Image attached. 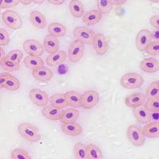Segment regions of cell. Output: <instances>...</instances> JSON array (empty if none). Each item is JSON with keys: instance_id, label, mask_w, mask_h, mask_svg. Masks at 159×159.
I'll use <instances>...</instances> for the list:
<instances>
[{"instance_id": "obj_1", "label": "cell", "mask_w": 159, "mask_h": 159, "mask_svg": "<svg viewBox=\"0 0 159 159\" xmlns=\"http://www.w3.org/2000/svg\"><path fill=\"white\" fill-rule=\"evenodd\" d=\"M18 132L23 139L30 143H37L41 139V134L35 126L30 123H22L18 126Z\"/></svg>"}, {"instance_id": "obj_2", "label": "cell", "mask_w": 159, "mask_h": 159, "mask_svg": "<svg viewBox=\"0 0 159 159\" xmlns=\"http://www.w3.org/2000/svg\"><path fill=\"white\" fill-rule=\"evenodd\" d=\"M144 83L143 77L139 73L130 72L123 75L120 80V84L127 89H134L143 86Z\"/></svg>"}, {"instance_id": "obj_3", "label": "cell", "mask_w": 159, "mask_h": 159, "mask_svg": "<svg viewBox=\"0 0 159 159\" xmlns=\"http://www.w3.org/2000/svg\"><path fill=\"white\" fill-rule=\"evenodd\" d=\"M127 135L129 141L135 147H142L145 143V136L141 127L136 125H130L127 128Z\"/></svg>"}, {"instance_id": "obj_4", "label": "cell", "mask_w": 159, "mask_h": 159, "mask_svg": "<svg viewBox=\"0 0 159 159\" xmlns=\"http://www.w3.org/2000/svg\"><path fill=\"white\" fill-rule=\"evenodd\" d=\"M4 23L12 30H18L22 27V21L18 13L15 11L7 10L2 15Z\"/></svg>"}, {"instance_id": "obj_5", "label": "cell", "mask_w": 159, "mask_h": 159, "mask_svg": "<svg viewBox=\"0 0 159 159\" xmlns=\"http://www.w3.org/2000/svg\"><path fill=\"white\" fill-rule=\"evenodd\" d=\"M95 34H96L94 31L84 26H78L73 30V35L76 41L82 42L83 44H92Z\"/></svg>"}, {"instance_id": "obj_6", "label": "cell", "mask_w": 159, "mask_h": 159, "mask_svg": "<svg viewBox=\"0 0 159 159\" xmlns=\"http://www.w3.org/2000/svg\"><path fill=\"white\" fill-rule=\"evenodd\" d=\"M23 49L25 52L30 56H42L45 51L42 44L34 39L26 40L24 42Z\"/></svg>"}, {"instance_id": "obj_7", "label": "cell", "mask_w": 159, "mask_h": 159, "mask_svg": "<svg viewBox=\"0 0 159 159\" xmlns=\"http://www.w3.org/2000/svg\"><path fill=\"white\" fill-rule=\"evenodd\" d=\"M153 41L152 33L148 30H141L136 37V47L141 52H144L147 45Z\"/></svg>"}, {"instance_id": "obj_8", "label": "cell", "mask_w": 159, "mask_h": 159, "mask_svg": "<svg viewBox=\"0 0 159 159\" xmlns=\"http://www.w3.org/2000/svg\"><path fill=\"white\" fill-rule=\"evenodd\" d=\"M99 96L96 91L91 90L81 95V107L85 109H91L99 103Z\"/></svg>"}, {"instance_id": "obj_9", "label": "cell", "mask_w": 159, "mask_h": 159, "mask_svg": "<svg viewBox=\"0 0 159 159\" xmlns=\"http://www.w3.org/2000/svg\"><path fill=\"white\" fill-rule=\"evenodd\" d=\"M92 44L93 45L95 51L98 55L105 54L108 48L107 38L102 34H96L92 40Z\"/></svg>"}, {"instance_id": "obj_10", "label": "cell", "mask_w": 159, "mask_h": 159, "mask_svg": "<svg viewBox=\"0 0 159 159\" xmlns=\"http://www.w3.org/2000/svg\"><path fill=\"white\" fill-rule=\"evenodd\" d=\"M30 99L38 107H45L49 102L47 94L38 89H34L30 92Z\"/></svg>"}, {"instance_id": "obj_11", "label": "cell", "mask_w": 159, "mask_h": 159, "mask_svg": "<svg viewBox=\"0 0 159 159\" xmlns=\"http://www.w3.org/2000/svg\"><path fill=\"white\" fill-rule=\"evenodd\" d=\"M84 44L82 42L75 41L71 45L69 50V60L71 62H77L81 59L83 57L84 49Z\"/></svg>"}, {"instance_id": "obj_12", "label": "cell", "mask_w": 159, "mask_h": 159, "mask_svg": "<svg viewBox=\"0 0 159 159\" xmlns=\"http://www.w3.org/2000/svg\"><path fill=\"white\" fill-rule=\"evenodd\" d=\"M146 101V96L141 92H134L125 98V103L131 108L143 106Z\"/></svg>"}, {"instance_id": "obj_13", "label": "cell", "mask_w": 159, "mask_h": 159, "mask_svg": "<svg viewBox=\"0 0 159 159\" xmlns=\"http://www.w3.org/2000/svg\"><path fill=\"white\" fill-rule=\"evenodd\" d=\"M67 57V53L63 50L58 49L56 52L49 53V56L46 58V64L51 67H56L60 64L64 62Z\"/></svg>"}, {"instance_id": "obj_14", "label": "cell", "mask_w": 159, "mask_h": 159, "mask_svg": "<svg viewBox=\"0 0 159 159\" xmlns=\"http://www.w3.org/2000/svg\"><path fill=\"white\" fill-rule=\"evenodd\" d=\"M42 112L44 117L46 119H50V120H60L62 117L64 110L57 108L50 104L49 106H45L44 108H42Z\"/></svg>"}, {"instance_id": "obj_15", "label": "cell", "mask_w": 159, "mask_h": 159, "mask_svg": "<svg viewBox=\"0 0 159 159\" xmlns=\"http://www.w3.org/2000/svg\"><path fill=\"white\" fill-rule=\"evenodd\" d=\"M140 68L142 70L147 73H154L158 71L159 62L156 58H145L140 63Z\"/></svg>"}, {"instance_id": "obj_16", "label": "cell", "mask_w": 159, "mask_h": 159, "mask_svg": "<svg viewBox=\"0 0 159 159\" xmlns=\"http://www.w3.org/2000/svg\"><path fill=\"white\" fill-rule=\"evenodd\" d=\"M52 75H53V73H52V70L49 69V68L45 67V66H42V67L38 68V69L33 70V76L38 81H49L52 79Z\"/></svg>"}, {"instance_id": "obj_17", "label": "cell", "mask_w": 159, "mask_h": 159, "mask_svg": "<svg viewBox=\"0 0 159 159\" xmlns=\"http://www.w3.org/2000/svg\"><path fill=\"white\" fill-rule=\"evenodd\" d=\"M102 14L97 10H92L87 11L83 15V22L85 25H92L98 23L100 21Z\"/></svg>"}, {"instance_id": "obj_18", "label": "cell", "mask_w": 159, "mask_h": 159, "mask_svg": "<svg viewBox=\"0 0 159 159\" xmlns=\"http://www.w3.org/2000/svg\"><path fill=\"white\" fill-rule=\"evenodd\" d=\"M142 130L145 137L150 139H157L159 137V123L150 122L145 125Z\"/></svg>"}, {"instance_id": "obj_19", "label": "cell", "mask_w": 159, "mask_h": 159, "mask_svg": "<svg viewBox=\"0 0 159 159\" xmlns=\"http://www.w3.org/2000/svg\"><path fill=\"white\" fill-rule=\"evenodd\" d=\"M44 49L49 53H52L59 49V41L57 38L49 34L44 39Z\"/></svg>"}, {"instance_id": "obj_20", "label": "cell", "mask_w": 159, "mask_h": 159, "mask_svg": "<svg viewBox=\"0 0 159 159\" xmlns=\"http://www.w3.org/2000/svg\"><path fill=\"white\" fill-rule=\"evenodd\" d=\"M30 22L37 29H44L46 25V20L42 13L34 11L30 14Z\"/></svg>"}, {"instance_id": "obj_21", "label": "cell", "mask_w": 159, "mask_h": 159, "mask_svg": "<svg viewBox=\"0 0 159 159\" xmlns=\"http://www.w3.org/2000/svg\"><path fill=\"white\" fill-rule=\"evenodd\" d=\"M62 130L65 134L69 136H78L82 133V127L76 122L63 123Z\"/></svg>"}, {"instance_id": "obj_22", "label": "cell", "mask_w": 159, "mask_h": 159, "mask_svg": "<svg viewBox=\"0 0 159 159\" xmlns=\"http://www.w3.org/2000/svg\"><path fill=\"white\" fill-rule=\"evenodd\" d=\"M65 98L69 106L72 107H81V94L75 91H69L65 93Z\"/></svg>"}, {"instance_id": "obj_23", "label": "cell", "mask_w": 159, "mask_h": 159, "mask_svg": "<svg viewBox=\"0 0 159 159\" xmlns=\"http://www.w3.org/2000/svg\"><path fill=\"white\" fill-rule=\"evenodd\" d=\"M48 31H49V34L58 38L64 37L66 34L67 29L61 23H59V22H52V23L49 24V27H48Z\"/></svg>"}, {"instance_id": "obj_24", "label": "cell", "mask_w": 159, "mask_h": 159, "mask_svg": "<svg viewBox=\"0 0 159 159\" xmlns=\"http://www.w3.org/2000/svg\"><path fill=\"white\" fill-rule=\"evenodd\" d=\"M24 65L27 69L34 70L38 68L44 66V62L38 56H27L24 59Z\"/></svg>"}, {"instance_id": "obj_25", "label": "cell", "mask_w": 159, "mask_h": 159, "mask_svg": "<svg viewBox=\"0 0 159 159\" xmlns=\"http://www.w3.org/2000/svg\"><path fill=\"white\" fill-rule=\"evenodd\" d=\"M69 11L75 18H81L84 14V7L80 0H72L69 3Z\"/></svg>"}, {"instance_id": "obj_26", "label": "cell", "mask_w": 159, "mask_h": 159, "mask_svg": "<svg viewBox=\"0 0 159 159\" xmlns=\"http://www.w3.org/2000/svg\"><path fill=\"white\" fill-rule=\"evenodd\" d=\"M79 118V111L74 108H68L64 111L63 115H62L61 119H60L63 123H72V122H76Z\"/></svg>"}, {"instance_id": "obj_27", "label": "cell", "mask_w": 159, "mask_h": 159, "mask_svg": "<svg viewBox=\"0 0 159 159\" xmlns=\"http://www.w3.org/2000/svg\"><path fill=\"white\" fill-rule=\"evenodd\" d=\"M50 104L61 109H64L69 106L65 98V95L62 93L52 95L50 98Z\"/></svg>"}, {"instance_id": "obj_28", "label": "cell", "mask_w": 159, "mask_h": 159, "mask_svg": "<svg viewBox=\"0 0 159 159\" xmlns=\"http://www.w3.org/2000/svg\"><path fill=\"white\" fill-rule=\"evenodd\" d=\"M134 116L141 123L147 124L150 123V114L149 111L143 106L135 107L134 110Z\"/></svg>"}, {"instance_id": "obj_29", "label": "cell", "mask_w": 159, "mask_h": 159, "mask_svg": "<svg viewBox=\"0 0 159 159\" xmlns=\"http://www.w3.org/2000/svg\"><path fill=\"white\" fill-rule=\"evenodd\" d=\"M88 159H101L103 157L101 150L95 144H89L86 146Z\"/></svg>"}, {"instance_id": "obj_30", "label": "cell", "mask_w": 159, "mask_h": 159, "mask_svg": "<svg viewBox=\"0 0 159 159\" xmlns=\"http://www.w3.org/2000/svg\"><path fill=\"white\" fill-rule=\"evenodd\" d=\"M147 99H159V81H154L149 85L146 92Z\"/></svg>"}, {"instance_id": "obj_31", "label": "cell", "mask_w": 159, "mask_h": 159, "mask_svg": "<svg viewBox=\"0 0 159 159\" xmlns=\"http://www.w3.org/2000/svg\"><path fill=\"white\" fill-rule=\"evenodd\" d=\"M20 88V82L16 77L10 75L6 80L5 83L3 84V89H7V90L16 91L19 89Z\"/></svg>"}, {"instance_id": "obj_32", "label": "cell", "mask_w": 159, "mask_h": 159, "mask_svg": "<svg viewBox=\"0 0 159 159\" xmlns=\"http://www.w3.org/2000/svg\"><path fill=\"white\" fill-rule=\"evenodd\" d=\"M74 154L75 158L76 159H88L87 158V149L86 146L83 143H76L74 147Z\"/></svg>"}, {"instance_id": "obj_33", "label": "cell", "mask_w": 159, "mask_h": 159, "mask_svg": "<svg viewBox=\"0 0 159 159\" xmlns=\"http://www.w3.org/2000/svg\"><path fill=\"white\" fill-rule=\"evenodd\" d=\"M97 7L101 14H107L111 11L113 5L111 0H97Z\"/></svg>"}, {"instance_id": "obj_34", "label": "cell", "mask_w": 159, "mask_h": 159, "mask_svg": "<svg viewBox=\"0 0 159 159\" xmlns=\"http://www.w3.org/2000/svg\"><path fill=\"white\" fill-rule=\"evenodd\" d=\"M22 57H23V53L19 49H14V50L10 51L7 55L6 56V58L18 64H20Z\"/></svg>"}, {"instance_id": "obj_35", "label": "cell", "mask_w": 159, "mask_h": 159, "mask_svg": "<svg viewBox=\"0 0 159 159\" xmlns=\"http://www.w3.org/2000/svg\"><path fill=\"white\" fill-rule=\"evenodd\" d=\"M1 65H2V69L7 71H9V72H15V71L18 70L20 67V64L15 63V62L12 61L6 57L2 63L1 64Z\"/></svg>"}, {"instance_id": "obj_36", "label": "cell", "mask_w": 159, "mask_h": 159, "mask_svg": "<svg viewBox=\"0 0 159 159\" xmlns=\"http://www.w3.org/2000/svg\"><path fill=\"white\" fill-rule=\"evenodd\" d=\"M144 52L150 55L157 56L159 54V41H152L145 49Z\"/></svg>"}, {"instance_id": "obj_37", "label": "cell", "mask_w": 159, "mask_h": 159, "mask_svg": "<svg viewBox=\"0 0 159 159\" xmlns=\"http://www.w3.org/2000/svg\"><path fill=\"white\" fill-rule=\"evenodd\" d=\"M143 107L148 111H159V99H147V101H145Z\"/></svg>"}, {"instance_id": "obj_38", "label": "cell", "mask_w": 159, "mask_h": 159, "mask_svg": "<svg viewBox=\"0 0 159 159\" xmlns=\"http://www.w3.org/2000/svg\"><path fill=\"white\" fill-rule=\"evenodd\" d=\"M11 158L13 159H30L31 156L27 151L22 149H15L11 153Z\"/></svg>"}, {"instance_id": "obj_39", "label": "cell", "mask_w": 159, "mask_h": 159, "mask_svg": "<svg viewBox=\"0 0 159 159\" xmlns=\"http://www.w3.org/2000/svg\"><path fill=\"white\" fill-rule=\"evenodd\" d=\"M10 42L9 34L5 29L0 28V45H7Z\"/></svg>"}, {"instance_id": "obj_40", "label": "cell", "mask_w": 159, "mask_h": 159, "mask_svg": "<svg viewBox=\"0 0 159 159\" xmlns=\"http://www.w3.org/2000/svg\"><path fill=\"white\" fill-rule=\"evenodd\" d=\"M19 3V0H4L3 9L15 7Z\"/></svg>"}, {"instance_id": "obj_41", "label": "cell", "mask_w": 159, "mask_h": 159, "mask_svg": "<svg viewBox=\"0 0 159 159\" xmlns=\"http://www.w3.org/2000/svg\"><path fill=\"white\" fill-rule=\"evenodd\" d=\"M149 114H150V122H152V123H159V111H149Z\"/></svg>"}, {"instance_id": "obj_42", "label": "cell", "mask_w": 159, "mask_h": 159, "mask_svg": "<svg viewBox=\"0 0 159 159\" xmlns=\"http://www.w3.org/2000/svg\"><path fill=\"white\" fill-rule=\"evenodd\" d=\"M150 24L155 29H159V15H154L150 20Z\"/></svg>"}, {"instance_id": "obj_43", "label": "cell", "mask_w": 159, "mask_h": 159, "mask_svg": "<svg viewBox=\"0 0 159 159\" xmlns=\"http://www.w3.org/2000/svg\"><path fill=\"white\" fill-rule=\"evenodd\" d=\"M10 74L7 73V72H3V73H0V89L3 88V84L5 83L6 80L7 79Z\"/></svg>"}, {"instance_id": "obj_44", "label": "cell", "mask_w": 159, "mask_h": 159, "mask_svg": "<svg viewBox=\"0 0 159 159\" xmlns=\"http://www.w3.org/2000/svg\"><path fill=\"white\" fill-rule=\"evenodd\" d=\"M127 0H111L112 5L113 6H120L124 4L125 2H127Z\"/></svg>"}, {"instance_id": "obj_45", "label": "cell", "mask_w": 159, "mask_h": 159, "mask_svg": "<svg viewBox=\"0 0 159 159\" xmlns=\"http://www.w3.org/2000/svg\"><path fill=\"white\" fill-rule=\"evenodd\" d=\"M49 3L52 4V5H61L64 3L65 0H47Z\"/></svg>"}, {"instance_id": "obj_46", "label": "cell", "mask_w": 159, "mask_h": 159, "mask_svg": "<svg viewBox=\"0 0 159 159\" xmlns=\"http://www.w3.org/2000/svg\"><path fill=\"white\" fill-rule=\"evenodd\" d=\"M6 56H5V52H4L3 49L1 47V45H0V65L2 63V61L5 59Z\"/></svg>"}, {"instance_id": "obj_47", "label": "cell", "mask_w": 159, "mask_h": 159, "mask_svg": "<svg viewBox=\"0 0 159 159\" xmlns=\"http://www.w3.org/2000/svg\"><path fill=\"white\" fill-rule=\"evenodd\" d=\"M19 2L22 3L23 5H30L32 2V0H19Z\"/></svg>"}, {"instance_id": "obj_48", "label": "cell", "mask_w": 159, "mask_h": 159, "mask_svg": "<svg viewBox=\"0 0 159 159\" xmlns=\"http://www.w3.org/2000/svg\"><path fill=\"white\" fill-rule=\"evenodd\" d=\"M45 0H32L33 2H34L36 4H42L43 3Z\"/></svg>"}, {"instance_id": "obj_49", "label": "cell", "mask_w": 159, "mask_h": 159, "mask_svg": "<svg viewBox=\"0 0 159 159\" xmlns=\"http://www.w3.org/2000/svg\"><path fill=\"white\" fill-rule=\"evenodd\" d=\"M3 3H4V0H0V11L3 9Z\"/></svg>"}, {"instance_id": "obj_50", "label": "cell", "mask_w": 159, "mask_h": 159, "mask_svg": "<svg viewBox=\"0 0 159 159\" xmlns=\"http://www.w3.org/2000/svg\"><path fill=\"white\" fill-rule=\"evenodd\" d=\"M150 1L152 2H158L159 0H150Z\"/></svg>"}]
</instances>
